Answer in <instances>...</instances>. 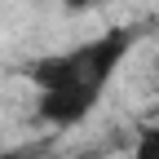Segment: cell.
<instances>
[{"mask_svg": "<svg viewBox=\"0 0 159 159\" xmlns=\"http://www.w3.org/2000/svg\"><path fill=\"white\" fill-rule=\"evenodd\" d=\"M66 9H93V5H102V0H62Z\"/></svg>", "mask_w": 159, "mask_h": 159, "instance_id": "obj_3", "label": "cell"}, {"mask_svg": "<svg viewBox=\"0 0 159 159\" xmlns=\"http://www.w3.org/2000/svg\"><path fill=\"white\" fill-rule=\"evenodd\" d=\"M133 159H159V124L137 133V146H133Z\"/></svg>", "mask_w": 159, "mask_h": 159, "instance_id": "obj_2", "label": "cell"}, {"mask_svg": "<svg viewBox=\"0 0 159 159\" xmlns=\"http://www.w3.org/2000/svg\"><path fill=\"white\" fill-rule=\"evenodd\" d=\"M0 159H27V155H0Z\"/></svg>", "mask_w": 159, "mask_h": 159, "instance_id": "obj_4", "label": "cell"}, {"mask_svg": "<svg viewBox=\"0 0 159 159\" xmlns=\"http://www.w3.org/2000/svg\"><path fill=\"white\" fill-rule=\"evenodd\" d=\"M155 84H159V75H155Z\"/></svg>", "mask_w": 159, "mask_h": 159, "instance_id": "obj_5", "label": "cell"}, {"mask_svg": "<svg viewBox=\"0 0 159 159\" xmlns=\"http://www.w3.org/2000/svg\"><path fill=\"white\" fill-rule=\"evenodd\" d=\"M102 93H106V84H97V80H66V84H53V89H44V97H40V115H44L49 124H80V119L97 106Z\"/></svg>", "mask_w": 159, "mask_h": 159, "instance_id": "obj_1", "label": "cell"}]
</instances>
